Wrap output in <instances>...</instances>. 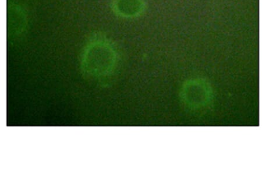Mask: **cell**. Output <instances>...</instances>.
<instances>
[{"instance_id": "3", "label": "cell", "mask_w": 262, "mask_h": 173, "mask_svg": "<svg viewBox=\"0 0 262 173\" xmlns=\"http://www.w3.org/2000/svg\"><path fill=\"white\" fill-rule=\"evenodd\" d=\"M113 13L123 19H136L145 13L147 4L145 0H112Z\"/></svg>"}, {"instance_id": "2", "label": "cell", "mask_w": 262, "mask_h": 173, "mask_svg": "<svg viewBox=\"0 0 262 173\" xmlns=\"http://www.w3.org/2000/svg\"><path fill=\"white\" fill-rule=\"evenodd\" d=\"M28 25V14L19 3L10 2L7 8V33L10 37H17L26 32Z\"/></svg>"}, {"instance_id": "1", "label": "cell", "mask_w": 262, "mask_h": 173, "mask_svg": "<svg viewBox=\"0 0 262 173\" xmlns=\"http://www.w3.org/2000/svg\"><path fill=\"white\" fill-rule=\"evenodd\" d=\"M116 56L112 42L103 35H96L89 41L84 49L82 62L88 69L107 68L115 64Z\"/></svg>"}]
</instances>
